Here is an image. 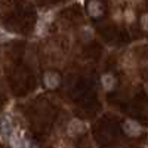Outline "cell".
I'll return each instance as SVG.
<instances>
[{"label": "cell", "instance_id": "obj_1", "mask_svg": "<svg viewBox=\"0 0 148 148\" xmlns=\"http://www.w3.org/2000/svg\"><path fill=\"white\" fill-rule=\"evenodd\" d=\"M123 130H125L126 135H129V136H138V135L142 132L141 126L138 125L136 121H133V120L125 121V125H123Z\"/></svg>", "mask_w": 148, "mask_h": 148}, {"label": "cell", "instance_id": "obj_4", "mask_svg": "<svg viewBox=\"0 0 148 148\" xmlns=\"http://www.w3.org/2000/svg\"><path fill=\"white\" fill-rule=\"evenodd\" d=\"M61 79L56 73H47L46 76H45V84L47 86V88H56V86L59 84Z\"/></svg>", "mask_w": 148, "mask_h": 148}, {"label": "cell", "instance_id": "obj_6", "mask_svg": "<svg viewBox=\"0 0 148 148\" xmlns=\"http://www.w3.org/2000/svg\"><path fill=\"white\" fill-rule=\"evenodd\" d=\"M141 25H142V28H144L145 31H148V14L142 15V18H141Z\"/></svg>", "mask_w": 148, "mask_h": 148}, {"label": "cell", "instance_id": "obj_3", "mask_svg": "<svg viewBox=\"0 0 148 148\" xmlns=\"http://www.w3.org/2000/svg\"><path fill=\"white\" fill-rule=\"evenodd\" d=\"M88 12H89V15L92 16H101L102 15V6L101 3L98 2V0H92V2H89L88 5Z\"/></svg>", "mask_w": 148, "mask_h": 148}, {"label": "cell", "instance_id": "obj_7", "mask_svg": "<svg viewBox=\"0 0 148 148\" xmlns=\"http://www.w3.org/2000/svg\"><path fill=\"white\" fill-rule=\"evenodd\" d=\"M10 34H8L5 30H2V28H0V42H6V40H9L10 39Z\"/></svg>", "mask_w": 148, "mask_h": 148}, {"label": "cell", "instance_id": "obj_2", "mask_svg": "<svg viewBox=\"0 0 148 148\" xmlns=\"http://www.w3.org/2000/svg\"><path fill=\"white\" fill-rule=\"evenodd\" d=\"M14 133V126L9 117H0V135H3L5 138H9Z\"/></svg>", "mask_w": 148, "mask_h": 148}, {"label": "cell", "instance_id": "obj_5", "mask_svg": "<svg viewBox=\"0 0 148 148\" xmlns=\"http://www.w3.org/2000/svg\"><path fill=\"white\" fill-rule=\"evenodd\" d=\"M114 83H116V80H114V77L111 76V74H104V76H102V84H104V88L107 90L113 89Z\"/></svg>", "mask_w": 148, "mask_h": 148}]
</instances>
